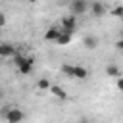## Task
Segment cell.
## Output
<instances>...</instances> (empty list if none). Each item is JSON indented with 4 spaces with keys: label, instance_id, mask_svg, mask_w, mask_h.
Wrapping results in <instances>:
<instances>
[{
    "label": "cell",
    "instance_id": "obj_1",
    "mask_svg": "<svg viewBox=\"0 0 123 123\" xmlns=\"http://www.w3.org/2000/svg\"><path fill=\"white\" fill-rule=\"evenodd\" d=\"M0 117L6 123H21L25 119V111L19 106H4L0 108Z\"/></svg>",
    "mask_w": 123,
    "mask_h": 123
},
{
    "label": "cell",
    "instance_id": "obj_2",
    "mask_svg": "<svg viewBox=\"0 0 123 123\" xmlns=\"http://www.w3.org/2000/svg\"><path fill=\"white\" fill-rule=\"evenodd\" d=\"M13 63H15V69L21 75H31L33 73V58L23 56V54H15L13 56Z\"/></svg>",
    "mask_w": 123,
    "mask_h": 123
},
{
    "label": "cell",
    "instance_id": "obj_3",
    "mask_svg": "<svg viewBox=\"0 0 123 123\" xmlns=\"http://www.w3.org/2000/svg\"><path fill=\"white\" fill-rule=\"evenodd\" d=\"M62 73H65L67 77H71V79H86L88 77V71H86V67H83V65H69V63H63L62 65Z\"/></svg>",
    "mask_w": 123,
    "mask_h": 123
},
{
    "label": "cell",
    "instance_id": "obj_4",
    "mask_svg": "<svg viewBox=\"0 0 123 123\" xmlns=\"http://www.w3.org/2000/svg\"><path fill=\"white\" fill-rule=\"evenodd\" d=\"M69 10H71V15L79 17V15H83L85 12H88V0H71Z\"/></svg>",
    "mask_w": 123,
    "mask_h": 123
},
{
    "label": "cell",
    "instance_id": "obj_5",
    "mask_svg": "<svg viewBox=\"0 0 123 123\" xmlns=\"http://www.w3.org/2000/svg\"><path fill=\"white\" fill-rule=\"evenodd\" d=\"M60 31H63V33H69V35H73V31H77V17L75 15H65L63 19H62V25H60Z\"/></svg>",
    "mask_w": 123,
    "mask_h": 123
},
{
    "label": "cell",
    "instance_id": "obj_6",
    "mask_svg": "<svg viewBox=\"0 0 123 123\" xmlns=\"http://www.w3.org/2000/svg\"><path fill=\"white\" fill-rule=\"evenodd\" d=\"M88 10H90V13H92L94 17H102V15H106V12H108V8H106V4H104L102 0H92V2H88Z\"/></svg>",
    "mask_w": 123,
    "mask_h": 123
},
{
    "label": "cell",
    "instance_id": "obj_7",
    "mask_svg": "<svg viewBox=\"0 0 123 123\" xmlns=\"http://www.w3.org/2000/svg\"><path fill=\"white\" fill-rule=\"evenodd\" d=\"M17 52H15V46L8 44V42H2L0 44V58H13Z\"/></svg>",
    "mask_w": 123,
    "mask_h": 123
},
{
    "label": "cell",
    "instance_id": "obj_8",
    "mask_svg": "<svg viewBox=\"0 0 123 123\" xmlns=\"http://www.w3.org/2000/svg\"><path fill=\"white\" fill-rule=\"evenodd\" d=\"M98 37H94V35H86L85 38H83V44H85V48H88V50H94V48H98Z\"/></svg>",
    "mask_w": 123,
    "mask_h": 123
},
{
    "label": "cell",
    "instance_id": "obj_9",
    "mask_svg": "<svg viewBox=\"0 0 123 123\" xmlns=\"http://www.w3.org/2000/svg\"><path fill=\"white\" fill-rule=\"evenodd\" d=\"M73 40V35H69V33H63V31H60V35H58V38L54 40L56 44H60V46H67L69 42Z\"/></svg>",
    "mask_w": 123,
    "mask_h": 123
},
{
    "label": "cell",
    "instance_id": "obj_10",
    "mask_svg": "<svg viewBox=\"0 0 123 123\" xmlns=\"http://www.w3.org/2000/svg\"><path fill=\"white\" fill-rule=\"evenodd\" d=\"M48 92H50V94H52V96H56V98H62V100H63V98H65V96H67V92H65V90H63V88H62V86H58V85H52V86H50V90H48Z\"/></svg>",
    "mask_w": 123,
    "mask_h": 123
},
{
    "label": "cell",
    "instance_id": "obj_11",
    "mask_svg": "<svg viewBox=\"0 0 123 123\" xmlns=\"http://www.w3.org/2000/svg\"><path fill=\"white\" fill-rule=\"evenodd\" d=\"M58 35H60V27H50V29L44 33V38L50 40V42H54V40L58 38Z\"/></svg>",
    "mask_w": 123,
    "mask_h": 123
},
{
    "label": "cell",
    "instance_id": "obj_12",
    "mask_svg": "<svg viewBox=\"0 0 123 123\" xmlns=\"http://www.w3.org/2000/svg\"><path fill=\"white\" fill-rule=\"evenodd\" d=\"M37 86H38L40 90H44V92H48L52 85H50V81H48V79H44V77H42V79H38V83H37Z\"/></svg>",
    "mask_w": 123,
    "mask_h": 123
},
{
    "label": "cell",
    "instance_id": "obj_13",
    "mask_svg": "<svg viewBox=\"0 0 123 123\" xmlns=\"http://www.w3.org/2000/svg\"><path fill=\"white\" fill-rule=\"evenodd\" d=\"M106 73H108V77H115V79L121 77V73H119V69H117L115 65H108V67H106Z\"/></svg>",
    "mask_w": 123,
    "mask_h": 123
},
{
    "label": "cell",
    "instance_id": "obj_14",
    "mask_svg": "<svg viewBox=\"0 0 123 123\" xmlns=\"http://www.w3.org/2000/svg\"><path fill=\"white\" fill-rule=\"evenodd\" d=\"M121 12H123V10H121V6H117V8H115V10L111 12V13H113L115 17H121Z\"/></svg>",
    "mask_w": 123,
    "mask_h": 123
},
{
    "label": "cell",
    "instance_id": "obj_15",
    "mask_svg": "<svg viewBox=\"0 0 123 123\" xmlns=\"http://www.w3.org/2000/svg\"><path fill=\"white\" fill-rule=\"evenodd\" d=\"M4 25H6V15L0 12V27H4Z\"/></svg>",
    "mask_w": 123,
    "mask_h": 123
},
{
    "label": "cell",
    "instance_id": "obj_16",
    "mask_svg": "<svg viewBox=\"0 0 123 123\" xmlns=\"http://www.w3.org/2000/svg\"><path fill=\"white\" fill-rule=\"evenodd\" d=\"M2 98H4V88L0 86V100H2Z\"/></svg>",
    "mask_w": 123,
    "mask_h": 123
},
{
    "label": "cell",
    "instance_id": "obj_17",
    "mask_svg": "<svg viewBox=\"0 0 123 123\" xmlns=\"http://www.w3.org/2000/svg\"><path fill=\"white\" fill-rule=\"evenodd\" d=\"M81 123H90V121H81Z\"/></svg>",
    "mask_w": 123,
    "mask_h": 123
},
{
    "label": "cell",
    "instance_id": "obj_18",
    "mask_svg": "<svg viewBox=\"0 0 123 123\" xmlns=\"http://www.w3.org/2000/svg\"><path fill=\"white\" fill-rule=\"evenodd\" d=\"M29 2H37V0H29Z\"/></svg>",
    "mask_w": 123,
    "mask_h": 123
}]
</instances>
